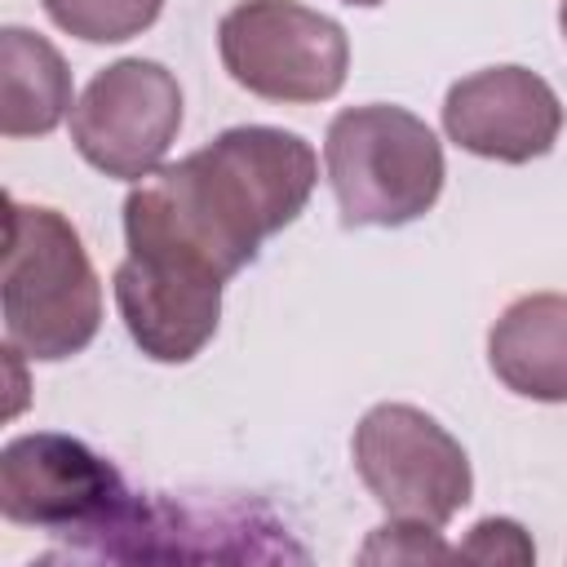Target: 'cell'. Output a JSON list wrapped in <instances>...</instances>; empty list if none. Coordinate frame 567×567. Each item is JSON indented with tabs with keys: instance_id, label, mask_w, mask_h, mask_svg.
Wrapping results in <instances>:
<instances>
[{
	"instance_id": "cell-8",
	"label": "cell",
	"mask_w": 567,
	"mask_h": 567,
	"mask_svg": "<svg viewBox=\"0 0 567 567\" xmlns=\"http://www.w3.org/2000/svg\"><path fill=\"white\" fill-rule=\"evenodd\" d=\"M443 133L496 164H532L554 151L563 133V102L527 66H487L456 80L443 97Z\"/></svg>"
},
{
	"instance_id": "cell-1",
	"label": "cell",
	"mask_w": 567,
	"mask_h": 567,
	"mask_svg": "<svg viewBox=\"0 0 567 567\" xmlns=\"http://www.w3.org/2000/svg\"><path fill=\"white\" fill-rule=\"evenodd\" d=\"M315 182L319 155L301 133L270 124L226 128L128 190V252L190 266L226 284L275 230L301 217Z\"/></svg>"
},
{
	"instance_id": "cell-2",
	"label": "cell",
	"mask_w": 567,
	"mask_h": 567,
	"mask_svg": "<svg viewBox=\"0 0 567 567\" xmlns=\"http://www.w3.org/2000/svg\"><path fill=\"white\" fill-rule=\"evenodd\" d=\"M4 341L40 363L80 354L102 328V284L58 208L9 199L4 217Z\"/></svg>"
},
{
	"instance_id": "cell-15",
	"label": "cell",
	"mask_w": 567,
	"mask_h": 567,
	"mask_svg": "<svg viewBox=\"0 0 567 567\" xmlns=\"http://www.w3.org/2000/svg\"><path fill=\"white\" fill-rule=\"evenodd\" d=\"M558 27H563V40H567V0L558 4Z\"/></svg>"
},
{
	"instance_id": "cell-7",
	"label": "cell",
	"mask_w": 567,
	"mask_h": 567,
	"mask_svg": "<svg viewBox=\"0 0 567 567\" xmlns=\"http://www.w3.org/2000/svg\"><path fill=\"white\" fill-rule=\"evenodd\" d=\"M182 128V84L164 62L120 58L102 66L71 106V142L106 177L142 182L164 168Z\"/></svg>"
},
{
	"instance_id": "cell-3",
	"label": "cell",
	"mask_w": 567,
	"mask_h": 567,
	"mask_svg": "<svg viewBox=\"0 0 567 567\" xmlns=\"http://www.w3.org/2000/svg\"><path fill=\"white\" fill-rule=\"evenodd\" d=\"M323 168L346 226H408L443 195V146L408 106L368 102L332 115Z\"/></svg>"
},
{
	"instance_id": "cell-10",
	"label": "cell",
	"mask_w": 567,
	"mask_h": 567,
	"mask_svg": "<svg viewBox=\"0 0 567 567\" xmlns=\"http://www.w3.org/2000/svg\"><path fill=\"white\" fill-rule=\"evenodd\" d=\"M496 381L536 403H567V292H532L505 306L487 332Z\"/></svg>"
},
{
	"instance_id": "cell-6",
	"label": "cell",
	"mask_w": 567,
	"mask_h": 567,
	"mask_svg": "<svg viewBox=\"0 0 567 567\" xmlns=\"http://www.w3.org/2000/svg\"><path fill=\"white\" fill-rule=\"evenodd\" d=\"M133 505L120 470L71 434H18L0 452V514L18 527L84 536L93 549Z\"/></svg>"
},
{
	"instance_id": "cell-12",
	"label": "cell",
	"mask_w": 567,
	"mask_h": 567,
	"mask_svg": "<svg viewBox=\"0 0 567 567\" xmlns=\"http://www.w3.org/2000/svg\"><path fill=\"white\" fill-rule=\"evenodd\" d=\"M40 4L53 18V27H62L66 35H75L84 44L133 40L164 9V0H40Z\"/></svg>"
},
{
	"instance_id": "cell-16",
	"label": "cell",
	"mask_w": 567,
	"mask_h": 567,
	"mask_svg": "<svg viewBox=\"0 0 567 567\" xmlns=\"http://www.w3.org/2000/svg\"><path fill=\"white\" fill-rule=\"evenodd\" d=\"M346 4H359V9H377V4H385V0H346Z\"/></svg>"
},
{
	"instance_id": "cell-11",
	"label": "cell",
	"mask_w": 567,
	"mask_h": 567,
	"mask_svg": "<svg viewBox=\"0 0 567 567\" xmlns=\"http://www.w3.org/2000/svg\"><path fill=\"white\" fill-rule=\"evenodd\" d=\"M0 133L4 137H44L71 115V71L62 53L27 31L4 27L0 31Z\"/></svg>"
},
{
	"instance_id": "cell-14",
	"label": "cell",
	"mask_w": 567,
	"mask_h": 567,
	"mask_svg": "<svg viewBox=\"0 0 567 567\" xmlns=\"http://www.w3.org/2000/svg\"><path fill=\"white\" fill-rule=\"evenodd\" d=\"M452 549L439 540V527H425V523H385L377 527V536L363 545V558H408V563H421V558H447Z\"/></svg>"
},
{
	"instance_id": "cell-13",
	"label": "cell",
	"mask_w": 567,
	"mask_h": 567,
	"mask_svg": "<svg viewBox=\"0 0 567 567\" xmlns=\"http://www.w3.org/2000/svg\"><path fill=\"white\" fill-rule=\"evenodd\" d=\"M456 554L483 558V563H532L536 558L527 532L514 518H483V523H474Z\"/></svg>"
},
{
	"instance_id": "cell-4",
	"label": "cell",
	"mask_w": 567,
	"mask_h": 567,
	"mask_svg": "<svg viewBox=\"0 0 567 567\" xmlns=\"http://www.w3.org/2000/svg\"><path fill=\"white\" fill-rule=\"evenodd\" d=\"M226 75L266 102H328L350 71L346 27L297 0H239L217 22Z\"/></svg>"
},
{
	"instance_id": "cell-9",
	"label": "cell",
	"mask_w": 567,
	"mask_h": 567,
	"mask_svg": "<svg viewBox=\"0 0 567 567\" xmlns=\"http://www.w3.org/2000/svg\"><path fill=\"white\" fill-rule=\"evenodd\" d=\"M111 284H115L120 319L146 359L190 363L213 341L221 319V279L128 252L115 266Z\"/></svg>"
},
{
	"instance_id": "cell-5",
	"label": "cell",
	"mask_w": 567,
	"mask_h": 567,
	"mask_svg": "<svg viewBox=\"0 0 567 567\" xmlns=\"http://www.w3.org/2000/svg\"><path fill=\"white\" fill-rule=\"evenodd\" d=\"M354 470L399 523L443 527L474 496L465 447L412 403H377L354 425Z\"/></svg>"
}]
</instances>
